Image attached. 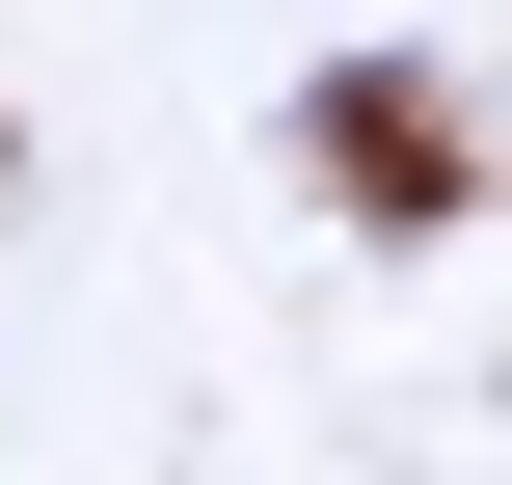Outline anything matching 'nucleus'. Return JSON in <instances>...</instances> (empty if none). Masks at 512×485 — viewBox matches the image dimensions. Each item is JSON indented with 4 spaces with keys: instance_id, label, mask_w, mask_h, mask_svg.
I'll list each match as a JSON object with an SVG mask.
<instances>
[{
    "instance_id": "obj_1",
    "label": "nucleus",
    "mask_w": 512,
    "mask_h": 485,
    "mask_svg": "<svg viewBox=\"0 0 512 485\" xmlns=\"http://www.w3.org/2000/svg\"><path fill=\"white\" fill-rule=\"evenodd\" d=\"M297 162H324V189H378V216H405V243H432V216H459V135H432V108H405V81H378V54H324V81H297Z\"/></svg>"
}]
</instances>
